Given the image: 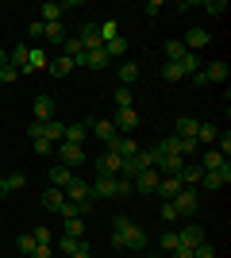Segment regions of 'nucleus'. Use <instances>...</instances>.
<instances>
[{
	"instance_id": "nucleus-1",
	"label": "nucleus",
	"mask_w": 231,
	"mask_h": 258,
	"mask_svg": "<svg viewBox=\"0 0 231 258\" xmlns=\"http://www.w3.org/2000/svg\"><path fill=\"white\" fill-rule=\"evenodd\" d=\"M112 247L116 250H143L146 247V231L127 216H116L112 220Z\"/></svg>"
},
{
	"instance_id": "nucleus-2",
	"label": "nucleus",
	"mask_w": 231,
	"mask_h": 258,
	"mask_svg": "<svg viewBox=\"0 0 231 258\" xmlns=\"http://www.w3.org/2000/svg\"><path fill=\"white\" fill-rule=\"evenodd\" d=\"M143 170H154V151H139L135 158H123V166H120V177H139Z\"/></svg>"
},
{
	"instance_id": "nucleus-3",
	"label": "nucleus",
	"mask_w": 231,
	"mask_h": 258,
	"mask_svg": "<svg viewBox=\"0 0 231 258\" xmlns=\"http://www.w3.org/2000/svg\"><path fill=\"white\" fill-rule=\"evenodd\" d=\"M185 162L189 158H181V154H154V170L162 173V177H181Z\"/></svg>"
},
{
	"instance_id": "nucleus-4",
	"label": "nucleus",
	"mask_w": 231,
	"mask_h": 258,
	"mask_svg": "<svg viewBox=\"0 0 231 258\" xmlns=\"http://www.w3.org/2000/svg\"><path fill=\"white\" fill-rule=\"evenodd\" d=\"M174 208H177V216H181V220H193V216H197V208H200L197 189H181V193L174 197Z\"/></svg>"
},
{
	"instance_id": "nucleus-5",
	"label": "nucleus",
	"mask_w": 231,
	"mask_h": 258,
	"mask_svg": "<svg viewBox=\"0 0 231 258\" xmlns=\"http://www.w3.org/2000/svg\"><path fill=\"white\" fill-rule=\"evenodd\" d=\"M108 62H112V58L104 54V46H93V50H85V54L73 62V70H104Z\"/></svg>"
},
{
	"instance_id": "nucleus-6",
	"label": "nucleus",
	"mask_w": 231,
	"mask_h": 258,
	"mask_svg": "<svg viewBox=\"0 0 231 258\" xmlns=\"http://www.w3.org/2000/svg\"><path fill=\"white\" fill-rule=\"evenodd\" d=\"M120 166H123V158L116 151H108V147L100 151V158H97V173L100 177H120Z\"/></svg>"
},
{
	"instance_id": "nucleus-7",
	"label": "nucleus",
	"mask_w": 231,
	"mask_h": 258,
	"mask_svg": "<svg viewBox=\"0 0 231 258\" xmlns=\"http://www.w3.org/2000/svg\"><path fill=\"white\" fill-rule=\"evenodd\" d=\"M112 127L120 131V135H131L139 127V112L135 108H116V116H112Z\"/></svg>"
},
{
	"instance_id": "nucleus-8",
	"label": "nucleus",
	"mask_w": 231,
	"mask_h": 258,
	"mask_svg": "<svg viewBox=\"0 0 231 258\" xmlns=\"http://www.w3.org/2000/svg\"><path fill=\"white\" fill-rule=\"evenodd\" d=\"M58 158H62V166L73 170V166H81L89 154H85V147H77V143H58Z\"/></svg>"
},
{
	"instance_id": "nucleus-9",
	"label": "nucleus",
	"mask_w": 231,
	"mask_h": 258,
	"mask_svg": "<svg viewBox=\"0 0 231 258\" xmlns=\"http://www.w3.org/2000/svg\"><path fill=\"white\" fill-rule=\"evenodd\" d=\"M158 181H162L158 170H143L139 177H131V189L135 193H158Z\"/></svg>"
},
{
	"instance_id": "nucleus-10",
	"label": "nucleus",
	"mask_w": 231,
	"mask_h": 258,
	"mask_svg": "<svg viewBox=\"0 0 231 258\" xmlns=\"http://www.w3.org/2000/svg\"><path fill=\"white\" fill-rule=\"evenodd\" d=\"M31 108H35V123H50V119H54V97L39 93V97L31 100Z\"/></svg>"
},
{
	"instance_id": "nucleus-11",
	"label": "nucleus",
	"mask_w": 231,
	"mask_h": 258,
	"mask_svg": "<svg viewBox=\"0 0 231 258\" xmlns=\"http://www.w3.org/2000/svg\"><path fill=\"white\" fill-rule=\"evenodd\" d=\"M73 8V4H58V0H50V4H39V20L43 23H62V16H66V12Z\"/></svg>"
},
{
	"instance_id": "nucleus-12",
	"label": "nucleus",
	"mask_w": 231,
	"mask_h": 258,
	"mask_svg": "<svg viewBox=\"0 0 231 258\" xmlns=\"http://www.w3.org/2000/svg\"><path fill=\"white\" fill-rule=\"evenodd\" d=\"M108 151H116L120 158H135V154H139V143H135V135H116V139L108 143Z\"/></svg>"
},
{
	"instance_id": "nucleus-13",
	"label": "nucleus",
	"mask_w": 231,
	"mask_h": 258,
	"mask_svg": "<svg viewBox=\"0 0 231 258\" xmlns=\"http://www.w3.org/2000/svg\"><path fill=\"white\" fill-rule=\"evenodd\" d=\"M197 166H200L204 173H216V170H223V166H227V158H223V154L216 151V147H208V151L200 154V162H197Z\"/></svg>"
},
{
	"instance_id": "nucleus-14",
	"label": "nucleus",
	"mask_w": 231,
	"mask_h": 258,
	"mask_svg": "<svg viewBox=\"0 0 231 258\" xmlns=\"http://www.w3.org/2000/svg\"><path fill=\"white\" fill-rule=\"evenodd\" d=\"M177 239H181V247H200V243H208V239H204V227H197L193 220H189V227L177 231Z\"/></svg>"
},
{
	"instance_id": "nucleus-15",
	"label": "nucleus",
	"mask_w": 231,
	"mask_h": 258,
	"mask_svg": "<svg viewBox=\"0 0 231 258\" xmlns=\"http://www.w3.org/2000/svg\"><path fill=\"white\" fill-rule=\"evenodd\" d=\"M200 74H204V81H208V85H223V81H227V62H212V66H200Z\"/></svg>"
},
{
	"instance_id": "nucleus-16",
	"label": "nucleus",
	"mask_w": 231,
	"mask_h": 258,
	"mask_svg": "<svg viewBox=\"0 0 231 258\" xmlns=\"http://www.w3.org/2000/svg\"><path fill=\"white\" fill-rule=\"evenodd\" d=\"M227 181H231V162L223 166V170H216V173H204V181H200V185H204V189H212V193H220Z\"/></svg>"
},
{
	"instance_id": "nucleus-17",
	"label": "nucleus",
	"mask_w": 231,
	"mask_h": 258,
	"mask_svg": "<svg viewBox=\"0 0 231 258\" xmlns=\"http://www.w3.org/2000/svg\"><path fill=\"white\" fill-rule=\"evenodd\" d=\"M89 131H93V135H97V139L104 143V147H108V143L116 139V135H120V131L112 127V119H93V123H89Z\"/></svg>"
},
{
	"instance_id": "nucleus-18",
	"label": "nucleus",
	"mask_w": 231,
	"mask_h": 258,
	"mask_svg": "<svg viewBox=\"0 0 231 258\" xmlns=\"http://www.w3.org/2000/svg\"><path fill=\"white\" fill-rule=\"evenodd\" d=\"M46 62H50V58H46L43 46H31V50H27V66H23V74H39V70H46Z\"/></svg>"
},
{
	"instance_id": "nucleus-19",
	"label": "nucleus",
	"mask_w": 231,
	"mask_h": 258,
	"mask_svg": "<svg viewBox=\"0 0 231 258\" xmlns=\"http://www.w3.org/2000/svg\"><path fill=\"white\" fill-rule=\"evenodd\" d=\"M181 43H185V50H193V54H197L200 46H208V31H204V27H189Z\"/></svg>"
},
{
	"instance_id": "nucleus-20",
	"label": "nucleus",
	"mask_w": 231,
	"mask_h": 258,
	"mask_svg": "<svg viewBox=\"0 0 231 258\" xmlns=\"http://www.w3.org/2000/svg\"><path fill=\"white\" fill-rule=\"evenodd\" d=\"M200 181H204V170H200L197 162L189 158V162H185V170H181V185H185V189H197Z\"/></svg>"
},
{
	"instance_id": "nucleus-21",
	"label": "nucleus",
	"mask_w": 231,
	"mask_h": 258,
	"mask_svg": "<svg viewBox=\"0 0 231 258\" xmlns=\"http://www.w3.org/2000/svg\"><path fill=\"white\" fill-rule=\"evenodd\" d=\"M62 193H66V201H93V197H89V181H81L77 173H73V181H69Z\"/></svg>"
},
{
	"instance_id": "nucleus-22",
	"label": "nucleus",
	"mask_w": 231,
	"mask_h": 258,
	"mask_svg": "<svg viewBox=\"0 0 231 258\" xmlns=\"http://www.w3.org/2000/svg\"><path fill=\"white\" fill-rule=\"evenodd\" d=\"M46 74L50 77H69L73 74V58H66V54H62V58H50V62H46Z\"/></svg>"
},
{
	"instance_id": "nucleus-23",
	"label": "nucleus",
	"mask_w": 231,
	"mask_h": 258,
	"mask_svg": "<svg viewBox=\"0 0 231 258\" xmlns=\"http://www.w3.org/2000/svg\"><path fill=\"white\" fill-rule=\"evenodd\" d=\"M43 139L46 143H62V139H66V123H62V119H50V123H43Z\"/></svg>"
},
{
	"instance_id": "nucleus-24",
	"label": "nucleus",
	"mask_w": 231,
	"mask_h": 258,
	"mask_svg": "<svg viewBox=\"0 0 231 258\" xmlns=\"http://www.w3.org/2000/svg\"><path fill=\"white\" fill-rule=\"evenodd\" d=\"M181 189H185V185H181V177H162V181H158V197H162V201H174Z\"/></svg>"
},
{
	"instance_id": "nucleus-25",
	"label": "nucleus",
	"mask_w": 231,
	"mask_h": 258,
	"mask_svg": "<svg viewBox=\"0 0 231 258\" xmlns=\"http://www.w3.org/2000/svg\"><path fill=\"white\" fill-rule=\"evenodd\" d=\"M89 139V123H66V139L62 143H77V147H85Z\"/></svg>"
},
{
	"instance_id": "nucleus-26",
	"label": "nucleus",
	"mask_w": 231,
	"mask_h": 258,
	"mask_svg": "<svg viewBox=\"0 0 231 258\" xmlns=\"http://www.w3.org/2000/svg\"><path fill=\"white\" fill-rule=\"evenodd\" d=\"M197 127H200V119H193V116H181L177 119V139H197Z\"/></svg>"
},
{
	"instance_id": "nucleus-27",
	"label": "nucleus",
	"mask_w": 231,
	"mask_h": 258,
	"mask_svg": "<svg viewBox=\"0 0 231 258\" xmlns=\"http://www.w3.org/2000/svg\"><path fill=\"white\" fill-rule=\"evenodd\" d=\"M77 39L85 43V50H93V46H104V43H100V31H97V23H85V27L77 31Z\"/></svg>"
},
{
	"instance_id": "nucleus-28",
	"label": "nucleus",
	"mask_w": 231,
	"mask_h": 258,
	"mask_svg": "<svg viewBox=\"0 0 231 258\" xmlns=\"http://www.w3.org/2000/svg\"><path fill=\"white\" fill-rule=\"evenodd\" d=\"M69 181H73V170H69V166H50V185H54V189H66Z\"/></svg>"
},
{
	"instance_id": "nucleus-29",
	"label": "nucleus",
	"mask_w": 231,
	"mask_h": 258,
	"mask_svg": "<svg viewBox=\"0 0 231 258\" xmlns=\"http://www.w3.org/2000/svg\"><path fill=\"white\" fill-rule=\"evenodd\" d=\"M62 201H66V193H62V189H54V185L43 193V208H46V212H58V208H62Z\"/></svg>"
},
{
	"instance_id": "nucleus-30",
	"label": "nucleus",
	"mask_w": 231,
	"mask_h": 258,
	"mask_svg": "<svg viewBox=\"0 0 231 258\" xmlns=\"http://www.w3.org/2000/svg\"><path fill=\"white\" fill-rule=\"evenodd\" d=\"M54 247L58 250H62V254H77V250H81V247H85V239H73V235H62V239H58V243H54Z\"/></svg>"
},
{
	"instance_id": "nucleus-31",
	"label": "nucleus",
	"mask_w": 231,
	"mask_h": 258,
	"mask_svg": "<svg viewBox=\"0 0 231 258\" xmlns=\"http://www.w3.org/2000/svg\"><path fill=\"white\" fill-rule=\"evenodd\" d=\"M135 81H139V66H135V62H123V66H120V85L131 89Z\"/></svg>"
},
{
	"instance_id": "nucleus-32",
	"label": "nucleus",
	"mask_w": 231,
	"mask_h": 258,
	"mask_svg": "<svg viewBox=\"0 0 231 258\" xmlns=\"http://www.w3.org/2000/svg\"><path fill=\"white\" fill-rule=\"evenodd\" d=\"M27 50H31V46H27V43L12 46V54H8V66H16V70H20V74H23V66H27Z\"/></svg>"
},
{
	"instance_id": "nucleus-33",
	"label": "nucleus",
	"mask_w": 231,
	"mask_h": 258,
	"mask_svg": "<svg viewBox=\"0 0 231 258\" xmlns=\"http://www.w3.org/2000/svg\"><path fill=\"white\" fill-rule=\"evenodd\" d=\"M104 54H108V58H123V54H127V39H123V35L108 39V43H104Z\"/></svg>"
},
{
	"instance_id": "nucleus-34",
	"label": "nucleus",
	"mask_w": 231,
	"mask_h": 258,
	"mask_svg": "<svg viewBox=\"0 0 231 258\" xmlns=\"http://www.w3.org/2000/svg\"><path fill=\"white\" fill-rule=\"evenodd\" d=\"M177 66H181V74H197V70H200V58H197V54H193V50H185V54H181V58H177Z\"/></svg>"
},
{
	"instance_id": "nucleus-35",
	"label": "nucleus",
	"mask_w": 231,
	"mask_h": 258,
	"mask_svg": "<svg viewBox=\"0 0 231 258\" xmlns=\"http://www.w3.org/2000/svg\"><path fill=\"white\" fill-rule=\"evenodd\" d=\"M216 135H220V127H216V123H200V127H197V143H204V147H212V143H216Z\"/></svg>"
},
{
	"instance_id": "nucleus-36",
	"label": "nucleus",
	"mask_w": 231,
	"mask_h": 258,
	"mask_svg": "<svg viewBox=\"0 0 231 258\" xmlns=\"http://www.w3.org/2000/svg\"><path fill=\"white\" fill-rule=\"evenodd\" d=\"M62 50H66V58H73V62H77V58L85 54V43H81L77 35H73V39H69V35H66V43H62Z\"/></svg>"
},
{
	"instance_id": "nucleus-37",
	"label": "nucleus",
	"mask_w": 231,
	"mask_h": 258,
	"mask_svg": "<svg viewBox=\"0 0 231 258\" xmlns=\"http://www.w3.org/2000/svg\"><path fill=\"white\" fill-rule=\"evenodd\" d=\"M97 31H100V43H108V39H116V35H120V23H116V20H100Z\"/></svg>"
},
{
	"instance_id": "nucleus-38",
	"label": "nucleus",
	"mask_w": 231,
	"mask_h": 258,
	"mask_svg": "<svg viewBox=\"0 0 231 258\" xmlns=\"http://www.w3.org/2000/svg\"><path fill=\"white\" fill-rule=\"evenodd\" d=\"M62 235L85 239V220H81V216H73V220H66V227H62Z\"/></svg>"
},
{
	"instance_id": "nucleus-39",
	"label": "nucleus",
	"mask_w": 231,
	"mask_h": 258,
	"mask_svg": "<svg viewBox=\"0 0 231 258\" xmlns=\"http://www.w3.org/2000/svg\"><path fill=\"white\" fill-rule=\"evenodd\" d=\"M43 39H50V43H66V27H62V23H46Z\"/></svg>"
},
{
	"instance_id": "nucleus-40",
	"label": "nucleus",
	"mask_w": 231,
	"mask_h": 258,
	"mask_svg": "<svg viewBox=\"0 0 231 258\" xmlns=\"http://www.w3.org/2000/svg\"><path fill=\"white\" fill-rule=\"evenodd\" d=\"M35 247H39V243H35V235H31V231H23V235H20V239H16V250H20V254H23V258L31 254V250H35Z\"/></svg>"
},
{
	"instance_id": "nucleus-41",
	"label": "nucleus",
	"mask_w": 231,
	"mask_h": 258,
	"mask_svg": "<svg viewBox=\"0 0 231 258\" xmlns=\"http://www.w3.org/2000/svg\"><path fill=\"white\" fill-rule=\"evenodd\" d=\"M181 54H185V43H181V39H170V43H166V62H177Z\"/></svg>"
},
{
	"instance_id": "nucleus-42",
	"label": "nucleus",
	"mask_w": 231,
	"mask_h": 258,
	"mask_svg": "<svg viewBox=\"0 0 231 258\" xmlns=\"http://www.w3.org/2000/svg\"><path fill=\"white\" fill-rule=\"evenodd\" d=\"M177 247H181V239H177V231H162V250H166V254H174Z\"/></svg>"
},
{
	"instance_id": "nucleus-43",
	"label": "nucleus",
	"mask_w": 231,
	"mask_h": 258,
	"mask_svg": "<svg viewBox=\"0 0 231 258\" xmlns=\"http://www.w3.org/2000/svg\"><path fill=\"white\" fill-rule=\"evenodd\" d=\"M162 224H177V220H181V216H177V208H174V201H162Z\"/></svg>"
},
{
	"instance_id": "nucleus-44",
	"label": "nucleus",
	"mask_w": 231,
	"mask_h": 258,
	"mask_svg": "<svg viewBox=\"0 0 231 258\" xmlns=\"http://www.w3.org/2000/svg\"><path fill=\"white\" fill-rule=\"evenodd\" d=\"M162 77H166V81H181L185 74H181V66H177V62H166L162 66Z\"/></svg>"
},
{
	"instance_id": "nucleus-45",
	"label": "nucleus",
	"mask_w": 231,
	"mask_h": 258,
	"mask_svg": "<svg viewBox=\"0 0 231 258\" xmlns=\"http://www.w3.org/2000/svg\"><path fill=\"white\" fill-rule=\"evenodd\" d=\"M31 235H35V243H39V247H54V235H50L46 227H35Z\"/></svg>"
},
{
	"instance_id": "nucleus-46",
	"label": "nucleus",
	"mask_w": 231,
	"mask_h": 258,
	"mask_svg": "<svg viewBox=\"0 0 231 258\" xmlns=\"http://www.w3.org/2000/svg\"><path fill=\"white\" fill-rule=\"evenodd\" d=\"M112 97H116V108H131V89H123V85H120Z\"/></svg>"
},
{
	"instance_id": "nucleus-47",
	"label": "nucleus",
	"mask_w": 231,
	"mask_h": 258,
	"mask_svg": "<svg viewBox=\"0 0 231 258\" xmlns=\"http://www.w3.org/2000/svg\"><path fill=\"white\" fill-rule=\"evenodd\" d=\"M4 185H8V189H23V185H27V173H8V177H4Z\"/></svg>"
},
{
	"instance_id": "nucleus-48",
	"label": "nucleus",
	"mask_w": 231,
	"mask_h": 258,
	"mask_svg": "<svg viewBox=\"0 0 231 258\" xmlns=\"http://www.w3.org/2000/svg\"><path fill=\"white\" fill-rule=\"evenodd\" d=\"M204 12H208V16H223L227 4H223V0H204Z\"/></svg>"
},
{
	"instance_id": "nucleus-49",
	"label": "nucleus",
	"mask_w": 231,
	"mask_h": 258,
	"mask_svg": "<svg viewBox=\"0 0 231 258\" xmlns=\"http://www.w3.org/2000/svg\"><path fill=\"white\" fill-rule=\"evenodd\" d=\"M16 77H20V70H16V66H0V81H4V85H12Z\"/></svg>"
},
{
	"instance_id": "nucleus-50",
	"label": "nucleus",
	"mask_w": 231,
	"mask_h": 258,
	"mask_svg": "<svg viewBox=\"0 0 231 258\" xmlns=\"http://www.w3.org/2000/svg\"><path fill=\"white\" fill-rule=\"evenodd\" d=\"M193 258H216V247H212V243H200V247H193Z\"/></svg>"
},
{
	"instance_id": "nucleus-51",
	"label": "nucleus",
	"mask_w": 231,
	"mask_h": 258,
	"mask_svg": "<svg viewBox=\"0 0 231 258\" xmlns=\"http://www.w3.org/2000/svg\"><path fill=\"white\" fill-rule=\"evenodd\" d=\"M35 154H54V143H46V139H31Z\"/></svg>"
},
{
	"instance_id": "nucleus-52",
	"label": "nucleus",
	"mask_w": 231,
	"mask_h": 258,
	"mask_svg": "<svg viewBox=\"0 0 231 258\" xmlns=\"http://www.w3.org/2000/svg\"><path fill=\"white\" fill-rule=\"evenodd\" d=\"M43 27H46V23H43V20H35V23H31V27H27V35H31L35 43H43Z\"/></svg>"
},
{
	"instance_id": "nucleus-53",
	"label": "nucleus",
	"mask_w": 231,
	"mask_h": 258,
	"mask_svg": "<svg viewBox=\"0 0 231 258\" xmlns=\"http://www.w3.org/2000/svg\"><path fill=\"white\" fill-rule=\"evenodd\" d=\"M116 197H131V181L127 177H116Z\"/></svg>"
},
{
	"instance_id": "nucleus-54",
	"label": "nucleus",
	"mask_w": 231,
	"mask_h": 258,
	"mask_svg": "<svg viewBox=\"0 0 231 258\" xmlns=\"http://www.w3.org/2000/svg\"><path fill=\"white\" fill-rule=\"evenodd\" d=\"M27 258H54V247H35Z\"/></svg>"
},
{
	"instance_id": "nucleus-55",
	"label": "nucleus",
	"mask_w": 231,
	"mask_h": 258,
	"mask_svg": "<svg viewBox=\"0 0 231 258\" xmlns=\"http://www.w3.org/2000/svg\"><path fill=\"white\" fill-rule=\"evenodd\" d=\"M143 12H146V16H158V12H162V4H158V0H146Z\"/></svg>"
},
{
	"instance_id": "nucleus-56",
	"label": "nucleus",
	"mask_w": 231,
	"mask_h": 258,
	"mask_svg": "<svg viewBox=\"0 0 231 258\" xmlns=\"http://www.w3.org/2000/svg\"><path fill=\"white\" fill-rule=\"evenodd\" d=\"M27 135H31V139H43V123H35V119H31V127H27Z\"/></svg>"
},
{
	"instance_id": "nucleus-57",
	"label": "nucleus",
	"mask_w": 231,
	"mask_h": 258,
	"mask_svg": "<svg viewBox=\"0 0 231 258\" xmlns=\"http://www.w3.org/2000/svg\"><path fill=\"white\" fill-rule=\"evenodd\" d=\"M174 258H193V247H177V250H174Z\"/></svg>"
},
{
	"instance_id": "nucleus-58",
	"label": "nucleus",
	"mask_w": 231,
	"mask_h": 258,
	"mask_svg": "<svg viewBox=\"0 0 231 258\" xmlns=\"http://www.w3.org/2000/svg\"><path fill=\"white\" fill-rule=\"evenodd\" d=\"M69 258H93V247H89V243H85V247L77 250V254H69Z\"/></svg>"
},
{
	"instance_id": "nucleus-59",
	"label": "nucleus",
	"mask_w": 231,
	"mask_h": 258,
	"mask_svg": "<svg viewBox=\"0 0 231 258\" xmlns=\"http://www.w3.org/2000/svg\"><path fill=\"white\" fill-rule=\"evenodd\" d=\"M4 193H8V185H4V177H0V197H4Z\"/></svg>"
},
{
	"instance_id": "nucleus-60",
	"label": "nucleus",
	"mask_w": 231,
	"mask_h": 258,
	"mask_svg": "<svg viewBox=\"0 0 231 258\" xmlns=\"http://www.w3.org/2000/svg\"><path fill=\"white\" fill-rule=\"evenodd\" d=\"M0 66H8V54H4V50H0Z\"/></svg>"
},
{
	"instance_id": "nucleus-61",
	"label": "nucleus",
	"mask_w": 231,
	"mask_h": 258,
	"mask_svg": "<svg viewBox=\"0 0 231 258\" xmlns=\"http://www.w3.org/2000/svg\"><path fill=\"white\" fill-rule=\"evenodd\" d=\"M154 258H162V254H154Z\"/></svg>"
}]
</instances>
